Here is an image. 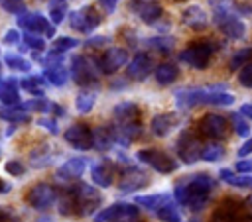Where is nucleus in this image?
I'll return each mask as SVG.
<instances>
[{
  "instance_id": "7",
  "label": "nucleus",
  "mask_w": 252,
  "mask_h": 222,
  "mask_svg": "<svg viewBox=\"0 0 252 222\" xmlns=\"http://www.w3.org/2000/svg\"><path fill=\"white\" fill-rule=\"evenodd\" d=\"M211 57H213V45L209 41H197V43H191L189 47H185L181 53H179V61L181 63H187L189 67L197 69V71H203L209 67L211 63Z\"/></svg>"
},
{
  "instance_id": "55",
  "label": "nucleus",
  "mask_w": 252,
  "mask_h": 222,
  "mask_svg": "<svg viewBox=\"0 0 252 222\" xmlns=\"http://www.w3.org/2000/svg\"><path fill=\"white\" fill-rule=\"evenodd\" d=\"M244 118H248V120H252V102H248V104H242L240 106V110H238Z\"/></svg>"
},
{
  "instance_id": "25",
  "label": "nucleus",
  "mask_w": 252,
  "mask_h": 222,
  "mask_svg": "<svg viewBox=\"0 0 252 222\" xmlns=\"http://www.w3.org/2000/svg\"><path fill=\"white\" fill-rule=\"evenodd\" d=\"M112 116L116 120V124H130V122H138L140 118V108L136 102H130V100H124V102H118L114 108H112Z\"/></svg>"
},
{
  "instance_id": "20",
  "label": "nucleus",
  "mask_w": 252,
  "mask_h": 222,
  "mask_svg": "<svg viewBox=\"0 0 252 222\" xmlns=\"http://www.w3.org/2000/svg\"><path fill=\"white\" fill-rule=\"evenodd\" d=\"M85 169H87V159L85 157H71V159H67L65 163L59 165L55 175L61 181H77V179L83 177Z\"/></svg>"
},
{
  "instance_id": "12",
  "label": "nucleus",
  "mask_w": 252,
  "mask_h": 222,
  "mask_svg": "<svg viewBox=\"0 0 252 222\" xmlns=\"http://www.w3.org/2000/svg\"><path fill=\"white\" fill-rule=\"evenodd\" d=\"M63 139L77 151H87L93 147V130L83 124V122H77L73 126H69L65 132H63Z\"/></svg>"
},
{
  "instance_id": "10",
  "label": "nucleus",
  "mask_w": 252,
  "mask_h": 222,
  "mask_svg": "<svg viewBox=\"0 0 252 222\" xmlns=\"http://www.w3.org/2000/svg\"><path fill=\"white\" fill-rule=\"evenodd\" d=\"M100 20L102 18L94 6H85V8L73 10L69 14V26L79 33H91L93 29H96L100 26Z\"/></svg>"
},
{
  "instance_id": "37",
  "label": "nucleus",
  "mask_w": 252,
  "mask_h": 222,
  "mask_svg": "<svg viewBox=\"0 0 252 222\" xmlns=\"http://www.w3.org/2000/svg\"><path fill=\"white\" fill-rule=\"evenodd\" d=\"M4 63H6V65H8V69H12V71L28 73V71L32 69V63H30L28 59H24L22 55H18V53H6Z\"/></svg>"
},
{
  "instance_id": "13",
  "label": "nucleus",
  "mask_w": 252,
  "mask_h": 222,
  "mask_svg": "<svg viewBox=\"0 0 252 222\" xmlns=\"http://www.w3.org/2000/svg\"><path fill=\"white\" fill-rule=\"evenodd\" d=\"M199 132L211 139H224L228 134V120L220 114H205L199 120Z\"/></svg>"
},
{
  "instance_id": "41",
  "label": "nucleus",
  "mask_w": 252,
  "mask_h": 222,
  "mask_svg": "<svg viewBox=\"0 0 252 222\" xmlns=\"http://www.w3.org/2000/svg\"><path fill=\"white\" fill-rule=\"evenodd\" d=\"M22 39H24V45H28V47H30V49H33V51H43V49H45V37H43V35H39V33L24 31Z\"/></svg>"
},
{
  "instance_id": "16",
  "label": "nucleus",
  "mask_w": 252,
  "mask_h": 222,
  "mask_svg": "<svg viewBox=\"0 0 252 222\" xmlns=\"http://www.w3.org/2000/svg\"><path fill=\"white\" fill-rule=\"evenodd\" d=\"M181 22H183L187 28H191L193 31H203V29H207L209 24H211L207 10H205L203 6H199V4L187 6V8L183 10V14H181Z\"/></svg>"
},
{
  "instance_id": "26",
  "label": "nucleus",
  "mask_w": 252,
  "mask_h": 222,
  "mask_svg": "<svg viewBox=\"0 0 252 222\" xmlns=\"http://www.w3.org/2000/svg\"><path fill=\"white\" fill-rule=\"evenodd\" d=\"M169 200H173V196L169 193H154V194H140L134 198V204L138 206H144L146 210H152L154 214L163 206L167 204Z\"/></svg>"
},
{
  "instance_id": "14",
  "label": "nucleus",
  "mask_w": 252,
  "mask_h": 222,
  "mask_svg": "<svg viewBox=\"0 0 252 222\" xmlns=\"http://www.w3.org/2000/svg\"><path fill=\"white\" fill-rule=\"evenodd\" d=\"M150 185V177L146 171L138 169V167H128L122 171L120 179H118V191L124 193V194H130V193H136L144 187Z\"/></svg>"
},
{
  "instance_id": "4",
  "label": "nucleus",
  "mask_w": 252,
  "mask_h": 222,
  "mask_svg": "<svg viewBox=\"0 0 252 222\" xmlns=\"http://www.w3.org/2000/svg\"><path fill=\"white\" fill-rule=\"evenodd\" d=\"M71 79L79 84V86H89V84H96L100 79V67L93 57H83L77 55L71 59V69H69Z\"/></svg>"
},
{
  "instance_id": "5",
  "label": "nucleus",
  "mask_w": 252,
  "mask_h": 222,
  "mask_svg": "<svg viewBox=\"0 0 252 222\" xmlns=\"http://www.w3.org/2000/svg\"><path fill=\"white\" fill-rule=\"evenodd\" d=\"M215 22H217L219 29L230 39H242L246 35V22H242V18L238 14L228 10V6L215 10Z\"/></svg>"
},
{
  "instance_id": "58",
  "label": "nucleus",
  "mask_w": 252,
  "mask_h": 222,
  "mask_svg": "<svg viewBox=\"0 0 252 222\" xmlns=\"http://www.w3.org/2000/svg\"><path fill=\"white\" fill-rule=\"evenodd\" d=\"M116 222H134V220H116Z\"/></svg>"
},
{
  "instance_id": "27",
  "label": "nucleus",
  "mask_w": 252,
  "mask_h": 222,
  "mask_svg": "<svg viewBox=\"0 0 252 222\" xmlns=\"http://www.w3.org/2000/svg\"><path fill=\"white\" fill-rule=\"evenodd\" d=\"M175 126H177V116L175 114H158V116L152 118V124H150L154 136H158V138L169 136Z\"/></svg>"
},
{
  "instance_id": "51",
  "label": "nucleus",
  "mask_w": 252,
  "mask_h": 222,
  "mask_svg": "<svg viewBox=\"0 0 252 222\" xmlns=\"http://www.w3.org/2000/svg\"><path fill=\"white\" fill-rule=\"evenodd\" d=\"M0 222H20V218L16 216V212L12 208L0 206Z\"/></svg>"
},
{
  "instance_id": "56",
  "label": "nucleus",
  "mask_w": 252,
  "mask_h": 222,
  "mask_svg": "<svg viewBox=\"0 0 252 222\" xmlns=\"http://www.w3.org/2000/svg\"><path fill=\"white\" fill-rule=\"evenodd\" d=\"M232 175H234V173H232V169H226V167H224V169H220V171H219V177H220V179H222V181H224V183H226V181H228V179H230V177H232Z\"/></svg>"
},
{
  "instance_id": "38",
  "label": "nucleus",
  "mask_w": 252,
  "mask_h": 222,
  "mask_svg": "<svg viewBox=\"0 0 252 222\" xmlns=\"http://www.w3.org/2000/svg\"><path fill=\"white\" fill-rule=\"evenodd\" d=\"M51 106H53V102H49L47 98H30V100H26V102H22V108L26 110V112H51Z\"/></svg>"
},
{
  "instance_id": "21",
  "label": "nucleus",
  "mask_w": 252,
  "mask_h": 222,
  "mask_svg": "<svg viewBox=\"0 0 252 222\" xmlns=\"http://www.w3.org/2000/svg\"><path fill=\"white\" fill-rule=\"evenodd\" d=\"M114 134V141L120 143L122 147H128L136 138L142 134V124L140 122H130V124H114L110 126Z\"/></svg>"
},
{
  "instance_id": "18",
  "label": "nucleus",
  "mask_w": 252,
  "mask_h": 222,
  "mask_svg": "<svg viewBox=\"0 0 252 222\" xmlns=\"http://www.w3.org/2000/svg\"><path fill=\"white\" fill-rule=\"evenodd\" d=\"M150 71H152V57H150L146 51H140V53H136L134 59L128 63L126 75H128V79L140 83V81H144V79L150 75Z\"/></svg>"
},
{
  "instance_id": "11",
  "label": "nucleus",
  "mask_w": 252,
  "mask_h": 222,
  "mask_svg": "<svg viewBox=\"0 0 252 222\" xmlns=\"http://www.w3.org/2000/svg\"><path fill=\"white\" fill-rule=\"evenodd\" d=\"M138 218V204L134 202H114L94 214V222H116Z\"/></svg>"
},
{
  "instance_id": "43",
  "label": "nucleus",
  "mask_w": 252,
  "mask_h": 222,
  "mask_svg": "<svg viewBox=\"0 0 252 222\" xmlns=\"http://www.w3.org/2000/svg\"><path fill=\"white\" fill-rule=\"evenodd\" d=\"M148 43H150L152 47H156L158 51H161V53H169V51L173 49V45H175L173 37H167V35H158V37L150 39Z\"/></svg>"
},
{
  "instance_id": "50",
  "label": "nucleus",
  "mask_w": 252,
  "mask_h": 222,
  "mask_svg": "<svg viewBox=\"0 0 252 222\" xmlns=\"http://www.w3.org/2000/svg\"><path fill=\"white\" fill-rule=\"evenodd\" d=\"M234 169L240 173V175H252V159H238Z\"/></svg>"
},
{
  "instance_id": "60",
  "label": "nucleus",
  "mask_w": 252,
  "mask_h": 222,
  "mask_svg": "<svg viewBox=\"0 0 252 222\" xmlns=\"http://www.w3.org/2000/svg\"><path fill=\"white\" fill-rule=\"evenodd\" d=\"M244 222H252V218H248V220H244Z\"/></svg>"
},
{
  "instance_id": "47",
  "label": "nucleus",
  "mask_w": 252,
  "mask_h": 222,
  "mask_svg": "<svg viewBox=\"0 0 252 222\" xmlns=\"http://www.w3.org/2000/svg\"><path fill=\"white\" fill-rule=\"evenodd\" d=\"M110 43V37L108 35H94V37H89L85 41V47H91V49H102L104 45Z\"/></svg>"
},
{
  "instance_id": "61",
  "label": "nucleus",
  "mask_w": 252,
  "mask_h": 222,
  "mask_svg": "<svg viewBox=\"0 0 252 222\" xmlns=\"http://www.w3.org/2000/svg\"><path fill=\"white\" fill-rule=\"evenodd\" d=\"M0 157H2V147H0Z\"/></svg>"
},
{
  "instance_id": "59",
  "label": "nucleus",
  "mask_w": 252,
  "mask_h": 222,
  "mask_svg": "<svg viewBox=\"0 0 252 222\" xmlns=\"http://www.w3.org/2000/svg\"><path fill=\"white\" fill-rule=\"evenodd\" d=\"M0 81H2V65H0Z\"/></svg>"
},
{
  "instance_id": "34",
  "label": "nucleus",
  "mask_w": 252,
  "mask_h": 222,
  "mask_svg": "<svg viewBox=\"0 0 252 222\" xmlns=\"http://www.w3.org/2000/svg\"><path fill=\"white\" fill-rule=\"evenodd\" d=\"M94 102H96V92H93V90H81L75 96V108L81 114H89L94 108Z\"/></svg>"
},
{
  "instance_id": "53",
  "label": "nucleus",
  "mask_w": 252,
  "mask_h": 222,
  "mask_svg": "<svg viewBox=\"0 0 252 222\" xmlns=\"http://www.w3.org/2000/svg\"><path fill=\"white\" fill-rule=\"evenodd\" d=\"M250 153H252V136L238 147V157L242 159V157H246V155H250Z\"/></svg>"
},
{
  "instance_id": "32",
  "label": "nucleus",
  "mask_w": 252,
  "mask_h": 222,
  "mask_svg": "<svg viewBox=\"0 0 252 222\" xmlns=\"http://www.w3.org/2000/svg\"><path fill=\"white\" fill-rule=\"evenodd\" d=\"M53 159V151H51V145L43 143V145H37L32 153H30V163L32 167L39 169V167H47Z\"/></svg>"
},
{
  "instance_id": "40",
  "label": "nucleus",
  "mask_w": 252,
  "mask_h": 222,
  "mask_svg": "<svg viewBox=\"0 0 252 222\" xmlns=\"http://www.w3.org/2000/svg\"><path fill=\"white\" fill-rule=\"evenodd\" d=\"M230 122H232L234 132L240 138H250V124H248V120H244V116L240 112H232L230 114Z\"/></svg>"
},
{
  "instance_id": "17",
  "label": "nucleus",
  "mask_w": 252,
  "mask_h": 222,
  "mask_svg": "<svg viewBox=\"0 0 252 222\" xmlns=\"http://www.w3.org/2000/svg\"><path fill=\"white\" fill-rule=\"evenodd\" d=\"M18 26L24 28V31H30V33H47L49 28L53 26L51 22H47V18L39 12H26L22 16H18Z\"/></svg>"
},
{
  "instance_id": "45",
  "label": "nucleus",
  "mask_w": 252,
  "mask_h": 222,
  "mask_svg": "<svg viewBox=\"0 0 252 222\" xmlns=\"http://www.w3.org/2000/svg\"><path fill=\"white\" fill-rule=\"evenodd\" d=\"M228 185L232 187H238V189H252V175H232L228 181Z\"/></svg>"
},
{
  "instance_id": "9",
  "label": "nucleus",
  "mask_w": 252,
  "mask_h": 222,
  "mask_svg": "<svg viewBox=\"0 0 252 222\" xmlns=\"http://www.w3.org/2000/svg\"><path fill=\"white\" fill-rule=\"evenodd\" d=\"M59 200V193L49 183H35L26 193V202L35 210H47Z\"/></svg>"
},
{
  "instance_id": "28",
  "label": "nucleus",
  "mask_w": 252,
  "mask_h": 222,
  "mask_svg": "<svg viewBox=\"0 0 252 222\" xmlns=\"http://www.w3.org/2000/svg\"><path fill=\"white\" fill-rule=\"evenodd\" d=\"M114 134L110 126H98L93 130V147L98 151H108L114 145Z\"/></svg>"
},
{
  "instance_id": "44",
  "label": "nucleus",
  "mask_w": 252,
  "mask_h": 222,
  "mask_svg": "<svg viewBox=\"0 0 252 222\" xmlns=\"http://www.w3.org/2000/svg\"><path fill=\"white\" fill-rule=\"evenodd\" d=\"M0 6H2L6 12L16 14V16L26 14V2H24V0H0Z\"/></svg>"
},
{
  "instance_id": "19",
  "label": "nucleus",
  "mask_w": 252,
  "mask_h": 222,
  "mask_svg": "<svg viewBox=\"0 0 252 222\" xmlns=\"http://www.w3.org/2000/svg\"><path fill=\"white\" fill-rule=\"evenodd\" d=\"M130 8L136 10L140 20L146 24H156L163 16V8L156 0H132Z\"/></svg>"
},
{
  "instance_id": "42",
  "label": "nucleus",
  "mask_w": 252,
  "mask_h": 222,
  "mask_svg": "<svg viewBox=\"0 0 252 222\" xmlns=\"http://www.w3.org/2000/svg\"><path fill=\"white\" fill-rule=\"evenodd\" d=\"M77 45H79V39L69 37V35H59V37H55V41H53V51L65 53V51H71V49L77 47Z\"/></svg>"
},
{
  "instance_id": "24",
  "label": "nucleus",
  "mask_w": 252,
  "mask_h": 222,
  "mask_svg": "<svg viewBox=\"0 0 252 222\" xmlns=\"http://www.w3.org/2000/svg\"><path fill=\"white\" fill-rule=\"evenodd\" d=\"M211 222H244L240 204H232V200H224L211 216Z\"/></svg>"
},
{
  "instance_id": "52",
  "label": "nucleus",
  "mask_w": 252,
  "mask_h": 222,
  "mask_svg": "<svg viewBox=\"0 0 252 222\" xmlns=\"http://www.w3.org/2000/svg\"><path fill=\"white\" fill-rule=\"evenodd\" d=\"M20 37H22V35H20L18 29H8V31L4 33V43H6V45H16V43L20 41Z\"/></svg>"
},
{
  "instance_id": "35",
  "label": "nucleus",
  "mask_w": 252,
  "mask_h": 222,
  "mask_svg": "<svg viewBox=\"0 0 252 222\" xmlns=\"http://www.w3.org/2000/svg\"><path fill=\"white\" fill-rule=\"evenodd\" d=\"M156 216H158L161 222H181L179 208H177V204H175L173 200H169L167 204H163V206L156 212Z\"/></svg>"
},
{
  "instance_id": "54",
  "label": "nucleus",
  "mask_w": 252,
  "mask_h": 222,
  "mask_svg": "<svg viewBox=\"0 0 252 222\" xmlns=\"http://www.w3.org/2000/svg\"><path fill=\"white\" fill-rule=\"evenodd\" d=\"M98 4L106 14H112L116 10V0H98Z\"/></svg>"
},
{
  "instance_id": "1",
  "label": "nucleus",
  "mask_w": 252,
  "mask_h": 222,
  "mask_svg": "<svg viewBox=\"0 0 252 222\" xmlns=\"http://www.w3.org/2000/svg\"><path fill=\"white\" fill-rule=\"evenodd\" d=\"M213 187H215V181L207 173H197V175L185 177L183 181H179L175 185L173 200L181 206H187L193 212L203 210L211 198Z\"/></svg>"
},
{
  "instance_id": "23",
  "label": "nucleus",
  "mask_w": 252,
  "mask_h": 222,
  "mask_svg": "<svg viewBox=\"0 0 252 222\" xmlns=\"http://www.w3.org/2000/svg\"><path fill=\"white\" fill-rule=\"evenodd\" d=\"M0 102L4 106H18L20 102V81L14 77H8L0 81Z\"/></svg>"
},
{
  "instance_id": "49",
  "label": "nucleus",
  "mask_w": 252,
  "mask_h": 222,
  "mask_svg": "<svg viewBox=\"0 0 252 222\" xmlns=\"http://www.w3.org/2000/svg\"><path fill=\"white\" fill-rule=\"evenodd\" d=\"M37 126H41L43 130H47L49 134H57L59 132V126H57V120L55 118H49V116H43V118H39L37 120Z\"/></svg>"
},
{
  "instance_id": "36",
  "label": "nucleus",
  "mask_w": 252,
  "mask_h": 222,
  "mask_svg": "<svg viewBox=\"0 0 252 222\" xmlns=\"http://www.w3.org/2000/svg\"><path fill=\"white\" fill-rule=\"evenodd\" d=\"M252 59V47H244V49H238L236 53H232L230 61H228V69L230 71H238L242 69L244 65H248Z\"/></svg>"
},
{
  "instance_id": "2",
  "label": "nucleus",
  "mask_w": 252,
  "mask_h": 222,
  "mask_svg": "<svg viewBox=\"0 0 252 222\" xmlns=\"http://www.w3.org/2000/svg\"><path fill=\"white\" fill-rule=\"evenodd\" d=\"M234 102V94L226 90L224 84L217 86H199V88H181L175 92V104L177 108H193L201 104L211 106H230Z\"/></svg>"
},
{
  "instance_id": "8",
  "label": "nucleus",
  "mask_w": 252,
  "mask_h": 222,
  "mask_svg": "<svg viewBox=\"0 0 252 222\" xmlns=\"http://www.w3.org/2000/svg\"><path fill=\"white\" fill-rule=\"evenodd\" d=\"M175 151H177V157L181 159V163L185 165H193L201 159V141L199 138L191 132V130H183L179 136H177V141H175Z\"/></svg>"
},
{
  "instance_id": "29",
  "label": "nucleus",
  "mask_w": 252,
  "mask_h": 222,
  "mask_svg": "<svg viewBox=\"0 0 252 222\" xmlns=\"http://www.w3.org/2000/svg\"><path fill=\"white\" fill-rule=\"evenodd\" d=\"M43 77H45V81H47L49 84H53V86H65L67 81L71 79L69 69H65V65H49V67H45Z\"/></svg>"
},
{
  "instance_id": "48",
  "label": "nucleus",
  "mask_w": 252,
  "mask_h": 222,
  "mask_svg": "<svg viewBox=\"0 0 252 222\" xmlns=\"http://www.w3.org/2000/svg\"><path fill=\"white\" fill-rule=\"evenodd\" d=\"M4 169H6V173H10V175H14V177L24 175V171H26L24 163H22V161H18V159H10V161L4 165Z\"/></svg>"
},
{
  "instance_id": "62",
  "label": "nucleus",
  "mask_w": 252,
  "mask_h": 222,
  "mask_svg": "<svg viewBox=\"0 0 252 222\" xmlns=\"http://www.w3.org/2000/svg\"><path fill=\"white\" fill-rule=\"evenodd\" d=\"M175 2H181V0H175Z\"/></svg>"
},
{
  "instance_id": "31",
  "label": "nucleus",
  "mask_w": 252,
  "mask_h": 222,
  "mask_svg": "<svg viewBox=\"0 0 252 222\" xmlns=\"http://www.w3.org/2000/svg\"><path fill=\"white\" fill-rule=\"evenodd\" d=\"M0 120H6V122H12V124H24V122H30V112H26L22 108V104L18 106H0Z\"/></svg>"
},
{
  "instance_id": "33",
  "label": "nucleus",
  "mask_w": 252,
  "mask_h": 222,
  "mask_svg": "<svg viewBox=\"0 0 252 222\" xmlns=\"http://www.w3.org/2000/svg\"><path fill=\"white\" fill-rule=\"evenodd\" d=\"M154 75H156V81H158L159 84H171V83L177 81L179 69H177L173 63H161V65H158V69H156Z\"/></svg>"
},
{
  "instance_id": "30",
  "label": "nucleus",
  "mask_w": 252,
  "mask_h": 222,
  "mask_svg": "<svg viewBox=\"0 0 252 222\" xmlns=\"http://www.w3.org/2000/svg\"><path fill=\"white\" fill-rule=\"evenodd\" d=\"M45 77L43 75H28V77H24L22 81H20V86L26 90V92H30V94H33L35 98H41L43 96V92H45Z\"/></svg>"
},
{
  "instance_id": "15",
  "label": "nucleus",
  "mask_w": 252,
  "mask_h": 222,
  "mask_svg": "<svg viewBox=\"0 0 252 222\" xmlns=\"http://www.w3.org/2000/svg\"><path fill=\"white\" fill-rule=\"evenodd\" d=\"M128 63V51L124 47H108L102 57L98 59V67H100V73L104 75H112L116 73L120 67H124Z\"/></svg>"
},
{
  "instance_id": "6",
  "label": "nucleus",
  "mask_w": 252,
  "mask_h": 222,
  "mask_svg": "<svg viewBox=\"0 0 252 222\" xmlns=\"http://www.w3.org/2000/svg\"><path fill=\"white\" fill-rule=\"evenodd\" d=\"M136 157H138L142 163L150 165L154 171L161 173V175L173 173V171L177 169V165H179L171 155H167L165 151H161V149H158V147H144V149H140V151L136 153Z\"/></svg>"
},
{
  "instance_id": "3",
  "label": "nucleus",
  "mask_w": 252,
  "mask_h": 222,
  "mask_svg": "<svg viewBox=\"0 0 252 222\" xmlns=\"http://www.w3.org/2000/svg\"><path fill=\"white\" fill-rule=\"evenodd\" d=\"M73 198H75V208H77V216H93L96 214V210L100 208L102 196L100 193L87 183H79L75 187L69 189Z\"/></svg>"
},
{
  "instance_id": "46",
  "label": "nucleus",
  "mask_w": 252,
  "mask_h": 222,
  "mask_svg": "<svg viewBox=\"0 0 252 222\" xmlns=\"http://www.w3.org/2000/svg\"><path fill=\"white\" fill-rule=\"evenodd\" d=\"M238 83H240V86H244V88H252V61L240 69V73H238Z\"/></svg>"
},
{
  "instance_id": "57",
  "label": "nucleus",
  "mask_w": 252,
  "mask_h": 222,
  "mask_svg": "<svg viewBox=\"0 0 252 222\" xmlns=\"http://www.w3.org/2000/svg\"><path fill=\"white\" fill-rule=\"evenodd\" d=\"M10 191H12V185L6 183L4 179H0V193H10Z\"/></svg>"
},
{
  "instance_id": "39",
  "label": "nucleus",
  "mask_w": 252,
  "mask_h": 222,
  "mask_svg": "<svg viewBox=\"0 0 252 222\" xmlns=\"http://www.w3.org/2000/svg\"><path fill=\"white\" fill-rule=\"evenodd\" d=\"M222 157H224V147L220 143H209L201 151V159L203 161H209V163H215V161H219Z\"/></svg>"
},
{
  "instance_id": "22",
  "label": "nucleus",
  "mask_w": 252,
  "mask_h": 222,
  "mask_svg": "<svg viewBox=\"0 0 252 222\" xmlns=\"http://www.w3.org/2000/svg\"><path fill=\"white\" fill-rule=\"evenodd\" d=\"M91 179L94 185L102 187V189H108L112 183H114V165L110 161H98L91 167Z\"/></svg>"
}]
</instances>
